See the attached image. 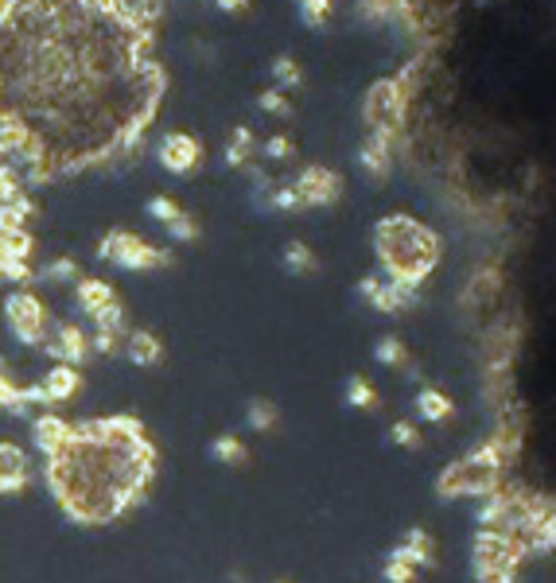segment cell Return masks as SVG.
Masks as SVG:
<instances>
[{
    "mask_svg": "<svg viewBox=\"0 0 556 583\" xmlns=\"http://www.w3.org/2000/svg\"><path fill=\"white\" fill-rule=\"evenodd\" d=\"M502 474H506V464L491 452L486 444H479L475 452H467L464 459H455L440 471L437 479V494L444 502H459V498H486L502 486Z\"/></svg>",
    "mask_w": 556,
    "mask_h": 583,
    "instance_id": "obj_2",
    "label": "cell"
},
{
    "mask_svg": "<svg viewBox=\"0 0 556 583\" xmlns=\"http://www.w3.org/2000/svg\"><path fill=\"white\" fill-rule=\"evenodd\" d=\"M296 9H300V20H304L307 28H324L334 12V0H296Z\"/></svg>",
    "mask_w": 556,
    "mask_h": 583,
    "instance_id": "obj_26",
    "label": "cell"
},
{
    "mask_svg": "<svg viewBox=\"0 0 556 583\" xmlns=\"http://www.w3.org/2000/svg\"><path fill=\"white\" fill-rule=\"evenodd\" d=\"M386 583H417V568H408V565H401V560H386Z\"/></svg>",
    "mask_w": 556,
    "mask_h": 583,
    "instance_id": "obj_35",
    "label": "cell"
},
{
    "mask_svg": "<svg viewBox=\"0 0 556 583\" xmlns=\"http://www.w3.org/2000/svg\"><path fill=\"white\" fill-rule=\"evenodd\" d=\"M117 300V292H113V284L110 280H102V277H78L75 280V304H78V312L83 315H98L105 304H113Z\"/></svg>",
    "mask_w": 556,
    "mask_h": 583,
    "instance_id": "obj_15",
    "label": "cell"
},
{
    "mask_svg": "<svg viewBox=\"0 0 556 583\" xmlns=\"http://www.w3.org/2000/svg\"><path fill=\"white\" fill-rule=\"evenodd\" d=\"M346 405L378 408L381 397H378V389H374V381L370 378H351V381H346Z\"/></svg>",
    "mask_w": 556,
    "mask_h": 583,
    "instance_id": "obj_24",
    "label": "cell"
},
{
    "mask_svg": "<svg viewBox=\"0 0 556 583\" xmlns=\"http://www.w3.org/2000/svg\"><path fill=\"white\" fill-rule=\"evenodd\" d=\"M218 4V12H226V16H245L250 12V0H214Z\"/></svg>",
    "mask_w": 556,
    "mask_h": 583,
    "instance_id": "obj_38",
    "label": "cell"
},
{
    "mask_svg": "<svg viewBox=\"0 0 556 583\" xmlns=\"http://www.w3.org/2000/svg\"><path fill=\"white\" fill-rule=\"evenodd\" d=\"M405 137H386V132H370V137L362 140L358 149V164L362 172L370 179H386L393 172V160H397V149Z\"/></svg>",
    "mask_w": 556,
    "mask_h": 583,
    "instance_id": "obj_11",
    "label": "cell"
},
{
    "mask_svg": "<svg viewBox=\"0 0 556 583\" xmlns=\"http://www.w3.org/2000/svg\"><path fill=\"white\" fill-rule=\"evenodd\" d=\"M269 206H273V211H292V214H296V211H304V203H300V194L296 191H292V183H288V187H277V191H269Z\"/></svg>",
    "mask_w": 556,
    "mask_h": 583,
    "instance_id": "obj_32",
    "label": "cell"
},
{
    "mask_svg": "<svg viewBox=\"0 0 556 583\" xmlns=\"http://www.w3.org/2000/svg\"><path fill=\"white\" fill-rule=\"evenodd\" d=\"M179 214H184V206H179L172 194H152V199H149V218H156L160 226L176 223Z\"/></svg>",
    "mask_w": 556,
    "mask_h": 583,
    "instance_id": "obj_28",
    "label": "cell"
},
{
    "mask_svg": "<svg viewBox=\"0 0 556 583\" xmlns=\"http://www.w3.org/2000/svg\"><path fill=\"white\" fill-rule=\"evenodd\" d=\"M121 343H125V334H113V331H93L90 334V354H102V358H117Z\"/></svg>",
    "mask_w": 556,
    "mask_h": 583,
    "instance_id": "obj_30",
    "label": "cell"
},
{
    "mask_svg": "<svg viewBox=\"0 0 556 583\" xmlns=\"http://www.w3.org/2000/svg\"><path fill=\"white\" fill-rule=\"evenodd\" d=\"M4 9H9V0H0V16H4Z\"/></svg>",
    "mask_w": 556,
    "mask_h": 583,
    "instance_id": "obj_39",
    "label": "cell"
},
{
    "mask_svg": "<svg viewBox=\"0 0 556 583\" xmlns=\"http://www.w3.org/2000/svg\"><path fill=\"white\" fill-rule=\"evenodd\" d=\"M71 440H75V424L66 417H59V413H36L31 417V444L43 459H55L59 452H66Z\"/></svg>",
    "mask_w": 556,
    "mask_h": 583,
    "instance_id": "obj_10",
    "label": "cell"
},
{
    "mask_svg": "<svg viewBox=\"0 0 556 583\" xmlns=\"http://www.w3.org/2000/svg\"><path fill=\"white\" fill-rule=\"evenodd\" d=\"M31 467L24 447L12 444V440H0V494H20L28 486Z\"/></svg>",
    "mask_w": 556,
    "mask_h": 583,
    "instance_id": "obj_12",
    "label": "cell"
},
{
    "mask_svg": "<svg viewBox=\"0 0 556 583\" xmlns=\"http://www.w3.org/2000/svg\"><path fill=\"white\" fill-rule=\"evenodd\" d=\"M156 160L164 172L172 176H191L199 164H203V140L191 137V132L176 129V132H164L156 140Z\"/></svg>",
    "mask_w": 556,
    "mask_h": 583,
    "instance_id": "obj_8",
    "label": "cell"
},
{
    "mask_svg": "<svg viewBox=\"0 0 556 583\" xmlns=\"http://www.w3.org/2000/svg\"><path fill=\"white\" fill-rule=\"evenodd\" d=\"M374 253L390 284L420 288L440 265V233L413 214H386L374 230Z\"/></svg>",
    "mask_w": 556,
    "mask_h": 583,
    "instance_id": "obj_1",
    "label": "cell"
},
{
    "mask_svg": "<svg viewBox=\"0 0 556 583\" xmlns=\"http://www.w3.org/2000/svg\"><path fill=\"white\" fill-rule=\"evenodd\" d=\"M292 191L300 194V203L307 206H334L343 199V176L331 172L324 164H307L296 179H292Z\"/></svg>",
    "mask_w": 556,
    "mask_h": 583,
    "instance_id": "obj_7",
    "label": "cell"
},
{
    "mask_svg": "<svg viewBox=\"0 0 556 583\" xmlns=\"http://www.w3.org/2000/svg\"><path fill=\"white\" fill-rule=\"evenodd\" d=\"M273 78H277V90H296V86L304 83V71H300L296 59L280 55L277 63H273Z\"/></svg>",
    "mask_w": 556,
    "mask_h": 583,
    "instance_id": "obj_27",
    "label": "cell"
},
{
    "mask_svg": "<svg viewBox=\"0 0 556 583\" xmlns=\"http://www.w3.org/2000/svg\"><path fill=\"white\" fill-rule=\"evenodd\" d=\"M121 354H129L132 366H160L164 343H160V334H152V331H125Z\"/></svg>",
    "mask_w": 556,
    "mask_h": 583,
    "instance_id": "obj_16",
    "label": "cell"
},
{
    "mask_svg": "<svg viewBox=\"0 0 556 583\" xmlns=\"http://www.w3.org/2000/svg\"><path fill=\"white\" fill-rule=\"evenodd\" d=\"M285 269L296 273V277L316 273L319 261H316V253H312V245H304V241H288V245H285Z\"/></svg>",
    "mask_w": 556,
    "mask_h": 583,
    "instance_id": "obj_20",
    "label": "cell"
},
{
    "mask_svg": "<svg viewBox=\"0 0 556 583\" xmlns=\"http://www.w3.org/2000/svg\"><path fill=\"white\" fill-rule=\"evenodd\" d=\"M43 393L51 405H63V401H75L78 389H83V370H75V366H63V362H55L51 370L43 373Z\"/></svg>",
    "mask_w": 556,
    "mask_h": 583,
    "instance_id": "obj_14",
    "label": "cell"
},
{
    "mask_svg": "<svg viewBox=\"0 0 556 583\" xmlns=\"http://www.w3.org/2000/svg\"><path fill=\"white\" fill-rule=\"evenodd\" d=\"M374 358L381 362V366H393V370H405L408 362V346L401 343V339H393V334H386V339H378V346H374Z\"/></svg>",
    "mask_w": 556,
    "mask_h": 583,
    "instance_id": "obj_21",
    "label": "cell"
},
{
    "mask_svg": "<svg viewBox=\"0 0 556 583\" xmlns=\"http://www.w3.org/2000/svg\"><path fill=\"white\" fill-rule=\"evenodd\" d=\"M211 455L218 459V464H230V467H241L245 459H250V452H245V444H241L238 435H218L211 444Z\"/></svg>",
    "mask_w": 556,
    "mask_h": 583,
    "instance_id": "obj_23",
    "label": "cell"
},
{
    "mask_svg": "<svg viewBox=\"0 0 556 583\" xmlns=\"http://www.w3.org/2000/svg\"><path fill=\"white\" fill-rule=\"evenodd\" d=\"M16 389H20V381L12 378L9 370H0V413H9V405L16 401Z\"/></svg>",
    "mask_w": 556,
    "mask_h": 583,
    "instance_id": "obj_37",
    "label": "cell"
},
{
    "mask_svg": "<svg viewBox=\"0 0 556 583\" xmlns=\"http://www.w3.org/2000/svg\"><path fill=\"white\" fill-rule=\"evenodd\" d=\"M98 257L110 261V265H117V269H125V273H152V269H164L167 261H172V253L152 245V241L137 238V233H129V230H110L98 241Z\"/></svg>",
    "mask_w": 556,
    "mask_h": 583,
    "instance_id": "obj_4",
    "label": "cell"
},
{
    "mask_svg": "<svg viewBox=\"0 0 556 583\" xmlns=\"http://www.w3.org/2000/svg\"><path fill=\"white\" fill-rule=\"evenodd\" d=\"M164 12V0H105V16L132 36H149V28Z\"/></svg>",
    "mask_w": 556,
    "mask_h": 583,
    "instance_id": "obj_9",
    "label": "cell"
},
{
    "mask_svg": "<svg viewBox=\"0 0 556 583\" xmlns=\"http://www.w3.org/2000/svg\"><path fill=\"white\" fill-rule=\"evenodd\" d=\"M253 156H257V140H253V129H250V125H238V129H233V137H230V144H226V164L245 167Z\"/></svg>",
    "mask_w": 556,
    "mask_h": 583,
    "instance_id": "obj_18",
    "label": "cell"
},
{
    "mask_svg": "<svg viewBox=\"0 0 556 583\" xmlns=\"http://www.w3.org/2000/svg\"><path fill=\"white\" fill-rule=\"evenodd\" d=\"M0 312H4V327H9L12 339H16L20 346H28V351H39L43 331H47V319H51L47 307H43V300H39L31 288H16V292L4 296Z\"/></svg>",
    "mask_w": 556,
    "mask_h": 583,
    "instance_id": "obj_5",
    "label": "cell"
},
{
    "mask_svg": "<svg viewBox=\"0 0 556 583\" xmlns=\"http://www.w3.org/2000/svg\"><path fill=\"white\" fill-rule=\"evenodd\" d=\"M93 331H113V334H125V331H129V327H125V304H121V300L105 304L102 312L93 315Z\"/></svg>",
    "mask_w": 556,
    "mask_h": 583,
    "instance_id": "obj_25",
    "label": "cell"
},
{
    "mask_svg": "<svg viewBox=\"0 0 556 583\" xmlns=\"http://www.w3.org/2000/svg\"><path fill=\"white\" fill-rule=\"evenodd\" d=\"M390 440H393L397 447H408V452H417V447L425 444V435H420V428L413 424V420H393Z\"/></svg>",
    "mask_w": 556,
    "mask_h": 583,
    "instance_id": "obj_29",
    "label": "cell"
},
{
    "mask_svg": "<svg viewBox=\"0 0 556 583\" xmlns=\"http://www.w3.org/2000/svg\"><path fill=\"white\" fill-rule=\"evenodd\" d=\"M413 98L397 78H378L362 98V121L370 125V132H386V137H405V121Z\"/></svg>",
    "mask_w": 556,
    "mask_h": 583,
    "instance_id": "obj_3",
    "label": "cell"
},
{
    "mask_svg": "<svg viewBox=\"0 0 556 583\" xmlns=\"http://www.w3.org/2000/svg\"><path fill=\"white\" fill-rule=\"evenodd\" d=\"M36 280H43V284H51V288H63V284L75 288V280H78V261H75V257L47 261L43 269H36Z\"/></svg>",
    "mask_w": 556,
    "mask_h": 583,
    "instance_id": "obj_19",
    "label": "cell"
},
{
    "mask_svg": "<svg viewBox=\"0 0 556 583\" xmlns=\"http://www.w3.org/2000/svg\"><path fill=\"white\" fill-rule=\"evenodd\" d=\"M245 420H250L253 432H273V428H277V420H280V413H277V405H273V401L253 397L250 408H245Z\"/></svg>",
    "mask_w": 556,
    "mask_h": 583,
    "instance_id": "obj_22",
    "label": "cell"
},
{
    "mask_svg": "<svg viewBox=\"0 0 556 583\" xmlns=\"http://www.w3.org/2000/svg\"><path fill=\"white\" fill-rule=\"evenodd\" d=\"M164 230H167V238H176V241H195V238H199V223H195V218H191L187 211L179 214L176 223H167Z\"/></svg>",
    "mask_w": 556,
    "mask_h": 583,
    "instance_id": "obj_33",
    "label": "cell"
},
{
    "mask_svg": "<svg viewBox=\"0 0 556 583\" xmlns=\"http://www.w3.org/2000/svg\"><path fill=\"white\" fill-rule=\"evenodd\" d=\"M390 556L393 560H401V565H408V568H432L437 565V541H432L428 529H408L405 541H401Z\"/></svg>",
    "mask_w": 556,
    "mask_h": 583,
    "instance_id": "obj_13",
    "label": "cell"
},
{
    "mask_svg": "<svg viewBox=\"0 0 556 583\" xmlns=\"http://www.w3.org/2000/svg\"><path fill=\"white\" fill-rule=\"evenodd\" d=\"M257 152H265V160H288L292 156V137H285V132H277V137H269L265 140V149H257Z\"/></svg>",
    "mask_w": 556,
    "mask_h": 583,
    "instance_id": "obj_34",
    "label": "cell"
},
{
    "mask_svg": "<svg viewBox=\"0 0 556 583\" xmlns=\"http://www.w3.org/2000/svg\"><path fill=\"white\" fill-rule=\"evenodd\" d=\"M257 105L265 113H273V117H292V102L285 98V90H265L257 98Z\"/></svg>",
    "mask_w": 556,
    "mask_h": 583,
    "instance_id": "obj_31",
    "label": "cell"
},
{
    "mask_svg": "<svg viewBox=\"0 0 556 583\" xmlns=\"http://www.w3.org/2000/svg\"><path fill=\"white\" fill-rule=\"evenodd\" d=\"M475 583H518V572H510V568H482V572H475Z\"/></svg>",
    "mask_w": 556,
    "mask_h": 583,
    "instance_id": "obj_36",
    "label": "cell"
},
{
    "mask_svg": "<svg viewBox=\"0 0 556 583\" xmlns=\"http://www.w3.org/2000/svg\"><path fill=\"white\" fill-rule=\"evenodd\" d=\"M526 556L529 548L514 533H502V529H479L471 541L475 572H482V568H510V572H518L526 565Z\"/></svg>",
    "mask_w": 556,
    "mask_h": 583,
    "instance_id": "obj_6",
    "label": "cell"
},
{
    "mask_svg": "<svg viewBox=\"0 0 556 583\" xmlns=\"http://www.w3.org/2000/svg\"><path fill=\"white\" fill-rule=\"evenodd\" d=\"M417 417L425 420V424H444V420L455 417V401L447 397L444 389L425 385L417 393Z\"/></svg>",
    "mask_w": 556,
    "mask_h": 583,
    "instance_id": "obj_17",
    "label": "cell"
}]
</instances>
